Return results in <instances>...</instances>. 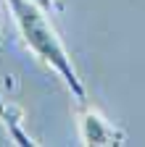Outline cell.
Masks as SVG:
<instances>
[{
	"label": "cell",
	"instance_id": "6da1fadb",
	"mask_svg": "<svg viewBox=\"0 0 145 147\" xmlns=\"http://www.w3.org/2000/svg\"><path fill=\"white\" fill-rule=\"evenodd\" d=\"M5 5L16 21V29H19L27 50L63 82V87L74 97V102H87V89L79 79L77 66L71 61L63 40L58 37L56 26L50 21V13L42 11L32 0H5Z\"/></svg>",
	"mask_w": 145,
	"mask_h": 147
},
{
	"label": "cell",
	"instance_id": "7a4b0ae2",
	"mask_svg": "<svg viewBox=\"0 0 145 147\" xmlns=\"http://www.w3.org/2000/svg\"><path fill=\"white\" fill-rule=\"evenodd\" d=\"M77 121H79V139L87 147L127 144V131L114 121H108L90 102H77Z\"/></svg>",
	"mask_w": 145,
	"mask_h": 147
},
{
	"label": "cell",
	"instance_id": "3957f363",
	"mask_svg": "<svg viewBox=\"0 0 145 147\" xmlns=\"http://www.w3.org/2000/svg\"><path fill=\"white\" fill-rule=\"evenodd\" d=\"M0 123L5 126V131L11 137L13 144H21V147H29V144H37L32 139V134L27 131V121H24V110L16 105L13 100H5L0 95Z\"/></svg>",
	"mask_w": 145,
	"mask_h": 147
},
{
	"label": "cell",
	"instance_id": "277c9868",
	"mask_svg": "<svg viewBox=\"0 0 145 147\" xmlns=\"http://www.w3.org/2000/svg\"><path fill=\"white\" fill-rule=\"evenodd\" d=\"M32 3H37L42 11H48V13H58L61 11V0H32Z\"/></svg>",
	"mask_w": 145,
	"mask_h": 147
}]
</instances>
